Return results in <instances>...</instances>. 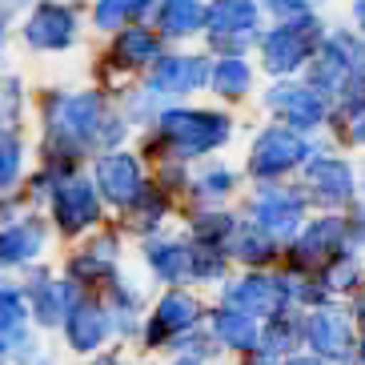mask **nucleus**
<instances>
[{"label": "nucleus", "instance_id": "obj_35", "mask_svg": "<svg viewBox=\"0 0 365 365\" xmlns=\"http://www.w3.org/2000/svg\"><path fill=\"white\" fill-rule=\"evenodd\" d=\"M289 365H325V361H322V357H293Z\"/></svg>", "mask_w": 365, "mask_h": 365}, {"label": "nucleus", "instance_id": "obj_12", "mask_svg": "<svg viewBox=\"0 0 365 365\" xmlns=\"http://www.w3.org/2000/svg\"><path fill=\"white\" fill-rule=\"evenodd\" d=\"M225 301L233 305L237 313H245V317H273V313H281V289L273 277H245L241 285H233V289L225 293Z\"/></svg>", "mask_w": 365, "mask_h": 365}, {"label": "nucleus", "instance_id": "obj_31", "mask_svg": "<svg viewBox=\"0 0 365 365\" xmlns=\"http://www.w3.org/2000/svg\"><path fill=\"white\" fill-rule=\"evenodd\" d=\"M197 185H201V193H205V197L229 193V189H233V173H229V169H213V173H205Z\"/></svg>", "mask_w": 365, "mask_h": 365}, {"label": "nucleus", "instance_id": "obj_4", "mask_svg": "<svg viewBox=\"0 0 365 365\" xmlns=\"http://www.w3.org/2000/svg\"><path fill=\"white\" fill-rule=\"evenodd\" d=\"M305 153H309V145L297 137V133L289 129H269L257 137V145H253V173L257 177H281V173H289L293 165L305 161Z\"/></svg>", "mask_w": 365, "mask_h": 365}, {"label": "nucleus", "instance_id": "obj_2", "mask_svg": "<svg viewBox=\"0 0 365 365\" xmlns=\"http://www.w3.org/2000/svg\"><path fill=\"white\" fill-rule=\"evenodd\" d=\"M317 44H322V24L313 16H301V21L293 16L261 41V56H265L269 73H293L305 65V56H313Z\"/></svg>", "mask_w": 365, "mask_h": 365}, {"label": "nucleus", "instance_id": "obj_9", "mask_svg": "<svg viewBox=\"0 0 365 365\" xmlns=\"http://www.w3.org/2000/svg\"><path fill=\"white\" fill-rule=\"evenodd\" d=\"M108 329H113V322H108V313L101 309V305L73 301V309H68V317H65V337H68L73 349H81V354L97 349L108 337Z\"/></svg>", "mask_w": 365, "mask_h": 365}, {"label": "nucleus", "instance_id": "obj_14", "mask_svg": "<svg viewBox=\"0 0 365 365\" xmlns=\"http://www.w3.org/2000/svg\"><path fill=\"white\" fill-rule=\"evenodd\" d=\"M197 301L185 297V293H169V297H161V305H157V313H153V325H149V341H165L169 333H181L189 329V325L197 322Z\"/></svg>", "mask_w": 365, "mask_h": 365}, {"label": "nucleus", "instance_id": "obj_19", "mask_svg": "<svg viewBox=\"0 0 365 365\" xmlns=\"http://www.w3.org/2000/svg\"><path fill=\"white\" fill-rule=\"evenodd\" d=\"M157 24H161V33H173V36L197 33L205 24V9L197 0H165V9L157 12Z\"/></svg>", "mask_w": 365, "mask_h": 365}, {"label": "nucleus", "instance_id": "obj_38", "mask_svg": "<svg viewBox=\"0 0 365 365\" xmlns=\"http://www.w3.org/2000/svg\"><path fill=\"white\" fill-rule=\"evenodd\" d=\"M93 365H120L117 357H101V361H93Z\"/></svg>", "mask_w": 365, "mask_h": 365}, {"label": "nucleus", "instance_id": "obj_8", "mask_svg": "<svg viewBox=\"0 0 365 365\" xmlns=\"http://www.w3.org/2000/svg\"><path fill=\"white\" fill-rule=\"evenodd\" d=\"M73 36H76L73 12L61 9V4H41L24 24V41L33 48H65V44H73Z\"/></svg>", "mask_w": 365, "mask_h": 365}, {"label": "nucleus", "instance_id": "obj_7", "mask_svg": "<svg viewBox=\"0 0 365 365\" xmlns=\"http://www.w3.org/2000/svg\"><path fill=\"white\" fill-rule=\"evenodd\" d=\"M209 81V61L205 56H165L149 76V93H189Z\"/></svg>", "mask_w": 365, "mask_h": 365}, {"label": "nucleus", "instance_id": "obj_26", "mask_svg": "<svg viewBox=\"0 0 365 365\" xmlns=\"http://www.w3.org/2000/svg\"><path fill=\"white\" fill-rule=\"evenodd\" d=\"M233 257H241V261H269L273 257V237H265V233H257V225L253 229H241V233L233 237Z\"/></svg>", "mask_w": 365, "mask_h": 365}, {"label": "nucleus", "instance_id": "obj_3", "mask_svg": "<svg viewBox=\"0 0 365 365\" xmlns=\"http://www.w3.org/2000/svg\"><path fill=\"white\" fill-rule=\"evenodd\" d=\"M205 24L213 29V41L221 48H241L253 41L257 0H213V9L205 12Z\"/></svg>", "mask_w": 365, "mask_h": 365}, {"label": "nucleus", "instance_id": "obj_17", "mask_svg": "<svg viewBox=\"0 0 365 365\" xmlns=\"http://www.w3.org/2000/svg\"><path fill=\"white\" fill-rule=\"evenodd\" d=\"M44 233L36 221H21L16 229H4L0 233V265H21V261L36 257Z\"/></svg>", "mask_w": 365, "mask_h": 365}, {"label": "nucleus", "instance_id": "obj_21", "mask_svg": "<svg viewBox=\"0 0 365 365\" xmlns=\"http://www.w3.org/2000/svg\"><path fill=\"white\" fill-rule=\"evenodd\" d=\"M322 53L329 56V61H333L337 68H341L345 76H349V73H357V68L365 65V44L357 41L354 33H333L329 41H325V48H322Z\"/></svg>", "mask_w": 365, "mask_h": 365}, {"label": "nucleus", "instance_id": "obj_27", "mask_svg": "<svg viewBox=\"0 0 365 365\" xmlns=\"http://www.w3.org/2000/svg\"><path fill=\"white\" fill-rule=\"evenodd\" d=\"M217 273H225V253L217 245H197L189 249V277H201V281H213Z\"/></svg>", "mask_w": 365, "mask_h": 365}, {"label": "nucleus", "instance_id": "obj_30", "mask_svg": "<svg viewBox=\"0 0 365 365\" xmlns=\"http://www.w3.org/2000/svg\"><path fill=\"white\" fill-rule=\"evenodd\" d=\"M341 108L345 113H365V76H345V85H341Z\"/></svg>", "mask_w": 365, "mask_h": 365}, {"label": "nucleus", "instance_id": "obj_15", "mask_svg": "<svg viewBox=\"0 0 365 365\" xmlns=\"http://www.w3.org/2000/svg\"><path fill=\"white\" fill-rule=\"evenodd\" d=\"M313 193L322 205H341L354 197V173L345 161H317L313 165Z\"/></svg>", "mask_w": 365, "mask_h": 365}, {"label": "nucleus", "instance_id": "obj_11", "mask_svg": "<svg viewBox=\"0 0 365 365\" xmlns=\"http://www.w3.org/2000/svg\"><path fill=\"white\" fill-rule=\"evenodd\" d=\"M269 108H277L293 125H317L325 117V101L317 97L313 85H277L269 93Z\"/></svg>", "mask_w": 365, "mask_h": 365}, {"label": "nucleus", "instance_id": "obj_10", "mask_svg": "<svg viewBox=\"0 0 365 365\" xmlns=\"http://www.w3.org/2000/svg\"><path fill=\"white\" fill-rule=\"evenodd\" d=\"M305 337L317 354L325 357H345L349 354V345H354V333H349V317L337 309H317L305 325Z\"/></svg>", "mask_w": 365, "mask_h": 365}, {"label": "nucleus", "instance_id": "obj_39", "mask_svg": "<svg viewBox=\"0 0 365 365\" xmlns=\"http://www.w3.org/2000/svg\"><path fill=\"white\" fill-rule=\"evenodd\" d=\"M253 365H273V361H269V357H261V361H253Z\"/></svg>", "mask_w": 365, "mask_h": 365}, {"label": "nucleus", "instance_id": "obj_28", "mask_svg": "<svg viewBox=\"0 0 365 365\" xmlns=\"http://www.w3.org/2000/svg\"><path fill=\"white\" fill-rule=\"evenodd\" d=\"M149 0H97V29H117V24H125L129 16H137L140 9H145Z\"/></svg>", "mask_w": 365, "mask_h": 365}, {"label": "nucleus", "instance_id": "obj_13", "mask_svg": "<svg viewBox=\"0 0 365 365\" xmlns=\"http://www.w3.org/2000/svg\"><path fill=\"white\" fill-rule=\"evenodd\" d=\"M301 221V197L289 193H265L257 205V225L265 237H289Z\"/></svg>", "mask_w": 365, "mask_h": 365}, {"label": "nucleus", "instance_id": "obj_34", "mask_svg": "<svg viewBox=\"0 0 365 365\" xmlns=\"http://www.w3.org/2000/svg\"><path fill=\"white\" fill-rule=\"evenodd\" d=\"M357 325H361V361H365V305L357 309Z\"/></svg>", "mask_w": 365, "mask_h": 365}, {"label": "nucleus", "instance_id": "obj_6", "mask_svg": "<svg viewBox=\"0 0 365 365\" xmlns=\"http://www.w3.org/2000/svg\"><path fill=\"white\" fill-rule=\"evenodd\" d=\"M97 181L101 193L117 205H133L140 193V165L133 153H105L97 161Z\"/></svg>", "mask_w": 365, "mask_h": 365}, {"label": "nucleus", "instance_id": "obj_20", "mask_svg": "<svg viewBox=\"0 0 365 365\" xmlns=\"http://www.w3.org/2000/svg\"><path fill=\"white\" fill-rule=\"evenodd\" d=\"M217 337L233 349H257V322L237 309H221L217 313Z\"/></svg>", "mask_w": 365, "mask_h": 365}, {"label": "nucleus", "instance_id": "obj_33", "mask_svg": "<svg viewBox=\"0 0 365 365\" xmlns=\"http://www.w3.org/2000/svg\"><path fill=\"white\" fill-rule=\"evenodd\" d=\"M354 277H357V261L349 257V253H345V257L329 269V285H337V289H341V285H349Z\"/></svg>", "mask_w": 365, "mask_h": 365}, {"label": "nucleus", "instance_id": "obj_18", "mask_svg": "<svg viewBox=\"0 0 365 365\" xmlns=\"http://www.w3.org/2000/svg\"><path fill=\"white\" fill-rule=\"evenodd\" d=\"M73 285L65 281H36L33 285V313L41 317V325H53L61 322V313L73 309Z\"/></svg>", "mask_w": 365, "mask_h": 365}, {"label": "nucleus", "instance_id": "obj_36", "mask_svg": "<svg viewBox=\"0 0 365 365\" xmlns=\"http://www.w3.org/2000/svg\"><path fill=\"white\" fill-rule=\"evenodd\" d=\"M354 12H357V21H361V29H365V0H357V4H354Z\"/></svg>", "mask_w": 365, "mask_h": 365}, {"label": "nucleus", "instance_id": "obj_1", "mask_svg": "<svg viewBox=\"0 0 365 365\" xmlns=\"http://www.w3.org/2000/svg\"><path fill=\"white\" fill-rule=\"evenodd\" d=\"M157 129L177 157H197V153L217 149L229 137V120L217 113H161Z\"/></svg>", "mask_w": 365, "mask_h": 365}, {"label": "nucleus", "instance_id": "obj_32", "mask_svg": "<svg viewBox=\"0 0 365 365\" xmlns=\"http://www.w3.org/2000/svg\"><path fill=\"white\" fill-rule=\"evenodd\" d=\"M269 9L277 12V16H285V21H293V16H301V12H309L317 0H265Z\"/></svg>", "mask_w": 365, "mask_h": 365}, {"label": "nucleus", "instance_id": "obj_24", "mask_svg": "<svg viewBox=\"0 0 365 365\" xmlns=\"http://www.w3.org/2000/svg\"><path fill=\"white\" fill-rule=\"evenodd\" d=\"M297 322H293L289 313H273V322H269L265 333H257V345H265V354H285V349H293V341H297Z\"/></svg>", "mask_w": 365, "mask_h": 365}, {"label": "nucleus", "instance_id": "obj_25", "mask_svg": "<svg viewBox=\"0 0 365 365\" xmlns=\"http://www.w3.org/2000/svg\"><path fill=\"white\" fill-rule=\"evenodd\" d=\"M117 56L120 61H153V56H161V44H157V36L145 33V29H129V33L117 41Z\"/></svg>", "mask_w": 365, "mask_h": 365}, {"label": "nucleus", "instance_id": "obj_29", "mask_svg": "<svg viewBox=\"0 0 365 365\" xmlns=\"http://www.w3.org/2000/svg\"><path fill=\"white\" fill-rule=\"evenodd\" d=\"M21 173V140L12 133H0V189H9Z\"/></svg>", "mask_w": 365, "mask_h": 365}, {"label": "nucleus", "instance_id": "obj_37", "mask_svg": "<svg viewBox=\"0 0 365 365\" xmlns=\"http://www.w3.org/2000/svg\"><path fill=\"white\" fill-rule=\"evenodd\" d=\"M354 140H361V145H365V120H361V125L354 129Z\"/></svg>", "mask_w": 365, "mask_h": 365}, {"label": "nucleus", "instance_id": "obj_5", "mask_svg": "<svg viewBox=\"0 0 365 365\" xmlns=\"http://www.w3.org/2000/svg\"><path fill=\"white\" fill-rule=\"evenodd\" d=\"M53 205H56V221H61L65 233H81L85 225H93V221L101 217L97 189H93L85 177H68V181L56 185Z\"/></svg>", "mask_w": 365, "mask_h": 365}, {"label": "nucleus", "instance_id": "obj_22", "mask_svg": "<svg viewBox=\"0 0 365 365\" xmlns=\"http://www.w3.org/2000/svg\"><path fill=\"white\" fill-rule=\"evenodd\" d=\"M149 261L165 281H185L189 277V249L185 245H153Z\"/></svg>", "mask_w": 365, "mask_h": 365}, {"label": "nucleus", "instance_id": "obj_23", "mask_svg": "<svg viewBox=\"0 0 365 365\" xmlns=\"http://www.w3.org/2000/svg\"><path fill=\"white\" fill-rule=\"evenodd\" d=\"M213 85H217V93L241 97V93L253 85V73H249V65L241 61V56H225V61L213 68Z\"/></svg>", "mask_w": 365, "mask_h": 365}, {"label": "nucleus", "instance_id": "obj_16", "mask_svg": "<svg viewBox=\"0 0 365 365\" xmlns=\"http://www.w3.org/2000/svg\"><path fill=\"white\" fill-rule=\"evenodd\" d=\"M341 237H345V225L337 221V217H325V221H317V225L305 229V237H301L297 249H293V257H297V265L322 261V257H329L333 249H337Z\"/></svg>", "mask_w": 365, "mask_h": 365}]
</instances>
